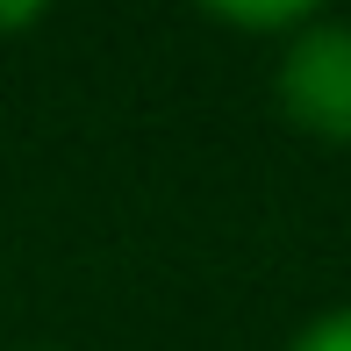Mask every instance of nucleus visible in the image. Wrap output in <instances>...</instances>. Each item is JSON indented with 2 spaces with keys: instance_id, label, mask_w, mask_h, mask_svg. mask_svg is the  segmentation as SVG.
Returning <instances> with one entry per match:
<instances>
[{
  "instance_id": "nucleus-4",
  "label": "nucleus",
  "mask_w": 351,
  "mask_h": 351,
  "mask_svg": "<svg viewBox=\"0 0 351 351\" xmlns=\"http://www.w3.org/2000/svg\"><path fill=\"white\" fill-rule=\"evenodd\" d=\"M36 22H43V8H29V0H0V43H8V36H29Z\"/></svg>"
},
{
  "instance_id": "nucleus-2",
  "label": "nucleus",
  "mask_w": 351,
  "mask_h": 351,
  "mask_svg": "<svg viewBox=\"0 0 351 351\" xmlns=\"http://www.w3.org/2000/svg\"><path fill=\"white\" fill-rule=\"evenodd\" d=\"M201 14H208L215 29H237V36H265V43L280 51V43L294 36V29H308L323 8H315V0H258V8H244V0H215V8H201Z\"/></svg>"
},
{
  "instance_id": "nucleus-1",
  "label": "nucleus",
  "mask_w": 351,
  "mask_h": 351,
  "mask_svg": "<svg viewBox=\"0 0 351 351\" xmlns=\"http://www.w3.org/2000/svg\"><path fill=\"white\" fill-rule=\"evenodd\" d=\"M273 108L308 143L351 151V22L315 14L273 51Z\"/></svg>"
},
{
  "instance_id": "nucleus-5",
  "label": "nucleus",
  "mask_w": 351,
  "mask_h": 351,
  "mask_svg": "<svg viewBox=\"0 0 351 351\" xmlns=\"http://www.w3.org/2000/svg\"><path fill=\"white\" fill-rule=\"evenodd\" d=\"M14 351H58V344H14Z\"/></svg>"
},
{
  "instance_id": "nucleus-3",
  "label": "nucleus",
  "mask_w": 351,
  "mask_h": 351,
  "mask_svg": "<svg viewBox=\"0 0 351 351\" xmlns=\"http://www.w3.org/2000/svg\"><path fill=\"white\" fill-rule=\"evenodd\" d=\"M280 351H351V301H330V308H315V315H308V323H301Z\"/></svg>"
}]
</instances>
